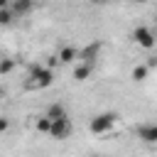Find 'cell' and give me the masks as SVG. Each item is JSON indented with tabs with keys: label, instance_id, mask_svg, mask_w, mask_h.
<instances>
[{
	"label": "cell",
	"instance_id": "cell-5",
	"mask_svg": "<svg viewBox=\"0 0 157 157\" xmlns=\"http://www.w3.org/2000/svg\"><path fill=\"white\" fill-rule=\"evenodd\" d=\"M135 135L145 145H157V123H140L135 128Z\"/></svg>",
	"mask_w": 157,
	"mask_h": 157
},
{
	"label": "cell",
	"instance_id": "cell-1",
	"mask_svg": "<svg viewBox=\"0 0 157 157\" xmlns=\"http://www.w3.org/2000/svg\"><path fill=\"white\" fill-rule=\"evenodd\" d=\"M54 83V71L47 69L44 64H32L29 66V81L27 86L29 88H49Z\"/></svg>",
	"mask_w": 157,
	"mask_h": 157
},
{
	"label": "cell",
	"instance_id": "cell-14",
	"mask_svg": "<svg viewBox=\"0 0 157 157\" xmlns=\"http://www.w3.org/2000/svg\"><path fill=\"white\" fill-rule=\"evenodd\" d=\"M12 20H17V17L12 15V10H10V7H5V10H0V25H2V27H5V25H10Z\"/></svg>",
	"mask_w": 157,
	"mask_h": 157
},
{
	"label": "cell",
	"instance_id": "cell-16",
	"mask_svg": "<svg viewBox=\"0 0 157 157\" xmlns=\"http://www.w3.org/2000/svg\"><path fill=\"white\" fill-rule=\"evenodd\" d=\"M7 128H10V118L0 115V135H2V132H7Z\"/></svg>",
	"mask_w": 157,
	"mask_h": 157
},
{
	"label": "cell",
	"instance_id": "cell-17",
	"mask_svg": "<svg viewBox=\"0 0 157 157\" xmlns=\"http://www.w3.org/2000/svg\"><path fill=\"white\" fill-rule=\"evenodd\" d=\"M147 69H157V56H150V61H147Z\"/></svg>",
	"mask_w": 157,
	"mask_h": 157
},
{
	"label": "cell",
	"instance_id": "cell-9",
	"mask_svg": "<svg viewBox=\"0 0 157 157\" xmlns=\"http://www.w3.org/2000/svg\"><path fill=\"white\" fill-rule=\"evenodd\" d=\"M93 69L96 66H91V64H76L74 66V81H88L91 76H93Z\"/></svg>",
	"mask_w": 157,
	"mask_h": 157
},
{
	"label": "cell",
	"instance_id": "cell-12",
	"mask_svg": "<svg viewBox=\"0 0 157 157\" xmlns=\"http://www.w3.org/2000/svg\"><path fill=\"white\" fill-rule=\"evenodd\" d=\"M15 66H17V61H15L12 56H2V59H0V76L12 74V71H15Z\"/></svg>",
	"mask_w": 157,
	"mask_h": 157
},
{
	"label": "cell",
	"instance_id": "cell-10",
	"mask_svg": "<svg viewBox=\"0 0 157 157\" xmlns=\"http://www.w3.org/2000/svg\"><path fill=\"white\" fill-rule=\"evenodd\" d=\"M32 7H34V5H32L29 0H15V2H10V10H12V15H15V17H22V15H27Z\"/></svg>",
	"mask_w": 157,
	"mask_h": 157
},
{
	"label": "cell",
	"instance_id": "cell-19",
	"mask_svg": "<svg viewBox=\"0 0 157 157\" xmlns=\"http://www.w3.org/2000/svg\"><path fill=\"white\" fill-rule=\"evenodd\" d=\"M155 22H157V10H155Z\"/></svg>",
	"mask_w": 157,
	"mask_h": 157
},
{
	"label": "cell",
	"instance_id": "cell-20",
	"mask_svg": "<svg viewBox=\"0 0 157 157\" xmlns=\"http://www.w3.org/2000/svg\"><path fill=\"white\" fill-rule=\"evenodd\" d=\"M91 157H96V155H91Z\"/></svg>",
	"mask_w": 157,
	"mask_h": 157
},
{
	"label": "cell",
	"instance_id": "cell-4",
	"mask_svg": "<svg viewBox=\"0 0 157 157\" xmlns=\"http://www.w3.org/2000/svg\"><path fill=\"white\" fill-rule=\"evenodd\" d=\"M101 49H103L101 42H91V44H86L83 49H78V61H81V64H91V66H96V59H98Z\"/></svg>",
	"mask_w": 157,
	"mask_h": 157
},
{
	"label": "cell",
	"instance_id": "cell-13",
	"mask_svg": "<svg viewBox=\"0 0 157 157\" xmlns=\"http://www.w3.org/2000/svg\"><path fill=\"white\" fill-rule=\"evenodd\" d=\"M34 130H37V132H44V135H49V130H52V120H49L47 115L37 118V120H34Z\"/></svg>",
	"mask_w": 157,
	"mask_h": 157
},
{
	"label": "cell",
	"instance_id": "cell-2",
	"mask_svg": "<svg viewBox=\"0 0 157 157\" xmlns=\"http://www.w3.org/2000/svg\"><path fill=\"white\" fill-rule=\"evenodd\" d=\"M118 120H120V115L118 113H98V115H93L91 118V123H88V130L93 132V135H108L115 125H118Z\"/></svg>",
	"mask_w": 157,
	"mask_h": 157
},
{
	"label": "cell",
	"instance_id": "cell-8",
	"mask_svg": "<svg viewBox=\"0 0 157 157\" xmlns=\"http://www.w3.org/2000/svg\"><path fill=\"white\" fill-rule=\"evenodd\" d=\"M44 115H47L52 123H56V120H69V113H66L64 103H49V108H47Z\"/></svg>",
	"mask_w": 157,
	"mask_h": 157
},
{
	"label": "cell",
	"instance_id": "cell-6",
	"mask_svg": "<svg viewBox=\"0 0 157 157\" xmlns=\"http://www.w3.org/2000/svg\"><path fill=\"white\" fill-rule=\"evenodd\" d=\"M69 135H71V120H56V123H52V130H49L52 140H66Z\"/></svg>",
	"mask_w": 157,
	"mask_h": 157
},
{
	"label": "cell",
	"instance_id": "cell-11",
	"mask_svg": "<svg viewBox=\"0 0 157 157\" xmlns=\"http://www.w3.org/2000/svg\"><path fill=\"white\" fill-rule=\"evenodd\" d=\"M147 76H150V69H147V64H137V66H132V71H130V78H132L135 83H142Z\"/></svg>",
	"mask_w": 157,
	"mask_h": 157
},
{
	"label": "cell",
	"instance_id": "cell-15",
	"mask_svg": "<svg viewBox=\"0 0 157 157\" xmlns=\"http://www.w3.org/2000/svg\"><path fill=\"white\" fill-rule=\"evenodd\" d=\"M56 64H59V59H56V54H52V56H47V64H44V66L54 71V66H56Z\"/></svg>",
	"mask_w": 157,
	"mask_h": 157
},
{
	"label": "cell",
	"instance_id": "cell-7",
	"mask_svg": "<svg viewBox=\"0 0 157 157\" xmlns=\"http://www.w3.org/2000/svg\"><path fill=\"white\" fill-rule=\"evenodd\" d=\"M56 59H59V64H71V61L78 59V49H76L74 44H64V47H59Z\"/></svg>",
	"mask_w": 157,
	"mask_h": 157
},
{
	"label": "cell",
	"instance_id": "cell-3",
	"mask_svg": "<svg viewBox=\"0 0 157 157\" xmlns=\"http://www.w3.org/2000/svg\"><path fill=\"white\" fill-rule=\"evenodd\" d=\"M132 39H135L137 47H142V49H155V44H157V34H155L150 27H145V25H140V27L132 29Z\"/></svg>",
	"mask_w": 157,
	"mask_h": 157
},
{
	"label": "cell",
	"instance_id": "cell-18",
	"mask_svg": "<svg viewBox=\"0 0 157 157\" xmlns=\"http://www.w3.org/2000/svg\"><path fill=\"white\" fill-rule=\"evenodd\" d=\"M2 96H5V91H2V88H0V98H2Z\"/></svg>",
	"mask_w": 157,
	"mask_h": 157
}]
</instances>
